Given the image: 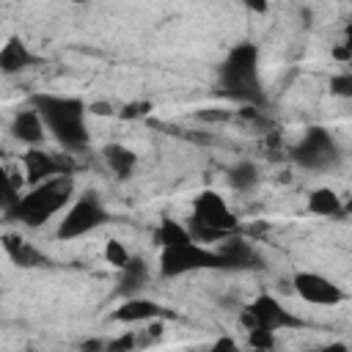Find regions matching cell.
Here are the masks:
<instances>
[{
  "instance_id": "6da1fadb",
  "label": "cell",
  "mask_w": 352,
  "mask_h": 352,
  "mask_svg": "<svg viewBox=\"0 0 352 352\" xmlns=\"http://www.w3.org/2000/svg\"><path fill=\"white\" fill-rule=\"evenodd\" d=\"M30 107L41 116L44 129L58 140V146L69 154L88 148V104L80 96L60 94H33Z\"/></svg>"
},
{
  "instance_id": "7a4b0ae2",
  "label": "cell",
  "mask_w": 352,
  "mask_h": 352,
  "mask_svg": "<svg viewBox=\"0 0 352 352\" xmlns=\"http://www.w3.org/2000/svg\"><path fill=\"white\" fill-rule=\"evenodd\" d=\"M217 91L245 107H264L267 94L261 85V72H258V47L253 41H239L234 44L223 63L217 66Z\"/></svg>"
},
{
  "instance_id": "3957f363",
  "label": "cell",
  "mask_w": 352,
  "mask_h": 352,
  "mask_svg": "<svg viewBox=\"0 0 352 352\" xmlns=\"http://www.w3.org/2000/svg\"><path fill=\"white\" fill-rule=\"evenodd\" d=\"M74 201V176H55L41 184H33L19 195L16 206L6 214L11 223H22L28 228H38L47 220L63 214V209Z\"/></svg>"
},
{
  "instance_id": "277c9868",
  "label": "cell",
  "mask_w": 352,
  "mask_h": 352,
  "mask_svg": "<svg viewBox=\"0 0 352 352\" xmlns=\"http://www.w3.org/2000/svg\"><path fill=\"white\" fill-rule=\"evenodd\" d=\"M239 220L231 212V206L226 204V198L214 190H204L195 195L192 201V214L187 223V231L192 236V242L206 245V242H223L226 236L236 234Z\"/></svg>"
},
{
  "instance_id": "5b68a950",
  "label": "cell",
  "mask_w": 352,
  "mask_h": 352,
  "mask_svg": "<svg viewBox=\"0 0 352 352\" xmlns=\"http://www.w3.org/2000/svg\"><path fill=\"white\" fill-rule=\"evenodd\" d=\"M110 220H113V217H110L104 201L99 198V192L85 190V192L74 195V201L63 209V214H60V220H58L55 236L63 239V242L80 239V236H85V234H91V231L107 226Z\"/></svg>"
},
{
  "instance_id": "8992f818",
  "label": "cell",
  "mask_w": 352,
  "mask_h": 352,
  "mask_svg": "<svg viewBox=\"0 0 352 352\" xmlns=\"http://www.w3.org/2000/svg\"><path fill=\"white\" fill-rule=\"evenodd\" d=\"M201 270H220V258H217L214 248H206V245H198L190 239L184 245L160 250V275L162 278H182V275L201 272Z\"/></svg>"
},
{
  "instance_id": "52a82bcc",
  "label": "cell",
  "mask_w": 352,
  "mask_h": 352,
  "mask_svg": "<svg viewBox=\"0 0 352 352\" xmlns=\"http://www.w3.org/2000/svg\"><path fill=\"white\" fill-rule=\"evenodd\" d=\"M292 160L305 170H330L338 165L341 148L324 126H308L305 135L292 146Z\"/></svg>"
},
{
  "instance_id": "ba28073f",
  "label": "cell",
  "mask_w": 352,
  "mask_h": 352,
  "mask_svg": "<svg viewBox=\"0 0 352 352\" xmlns=\"http://www.w3.org/2000/svg\"><path fill=\"white\" fill-rule=\"evenodd\" d=\"M242 324L245 327H264V330H297L302 327V319L294 316L289 308H283V302L272 294H258L256 300H250L242 311Z\"/></svg>"
},
{
  "instance_id": "9c48e42d",
  "label": "cell",
  "mask_w": 352,
  "mask_h": 352,
  "mask_svg": "<svg viewBox=\"0 0 352 352\" xmlns=\"http://www.w3.org/2000/svg\"><path fill=\"white\" fill-rule=\"evenodd\" d=\"M22 170H25V182L33 187L55 176H74V160L72 154H52L44 148H30L22 154Z\"/></svg>"
},
{
  "instance_id": "30bf717a",
  "label": "cell",
  "mask_w": 352,
  "mask_h": 352,
  "mask_svg": "<svg viewBox=\"0 0 352 352\" xmlns=\"http://www.w3.org/2000/svg\"><path fill=\"white\" fill-rule=\"evenodd\" d=\"M292 289L297 292V297L302 302H311V305H338L341 300H346L344 289L336 280H330L327 275H319V272H308V270L294 272Z\"/></svg>"
},
{
  "instance_id": "8fae6325",
  "label": "cell",
  "mask_w": 352,
  "mask_h": 352,
  "mask_svg": "<svg viewBox=\"0 0 352 352\" xmlns=\"http://www.w3.org/2000/svg\"><path fill=\"white\" fill-rule=\"evenodd\" d=\"M217 258H220V270H242V272H253V270H264V256L242 236L231 234L226 236L217 248H214Z\"/></svg>"
},
{
  "instance_id": "7c38bea8",
  "label": "cell",
  "mask_w": 352,
  "mask_h": 352,
  "mask_svg": "<svg viewBox=\"0 0 352 352\" xmlns=\"http://www.w3.org/2000/svg\"><path fill=\"white\" fill-rule=\"evenodd\" d=\"M165 316H170V314L160 302L146 300V297H126L113 311V322H121V324H148V322H157Z\"/></svg>"
},
{
  "instance_id": "4fadbf2b",
  "label": "cell",
  "mask_w": 352,
  "mask_h": 352,
  "mask_svg": "<svg viewBox=\"0 0 352 352\" xmlns=\"http://www.w3.org/2000/svg\"><path fill=\"white\" fill-rule=\"evenodd\" d=\"M0 242H3V250L11 258V264H16L22 270H36V267L50 264V258L33 242H28L22 234H3Z\"/></svg>"
},
{
  "instance_id": "5bb4252c",
  "label": "cell",
  "mask_w": 352,
  "mask_h": 352,
  "mask_svg": "<svg viewBox=\"0 0 352 352\" xmlns=\"http://www.w3.org/2000/svg\"><path fill=\"white\" fill-rule=\"evenodd\" d=\"M36 63H38V58L19 36H8L6 44L0 47V74H19Z\"/></svg>"
},
{
  "instance_id": "9a60e30c",
  "label": "cell",
  "mask_w": 352,
  "mask_h": 352,
  "mask_svg": "<svg viewBox=\"0 0 352 352\" xmlns=\"http://www.w3.org/2000/svg\"><path fill=\"white\" fill-rule=\"evenodd\" d=\"M11 135L30 146V148H38L44 143V124H41V116L33 110V107H25V110H16V116L11 118Z\"/></svg>"
},
{
  "instance_id": "2e32d148",
  "label": "cell",
  "mask_w": 352,
  "mask_h": 352,
  "mask_svg": "<svg viewBox=\"0 0 352 352\" xmlns=\"http://www.w3.org/2000/svg\"><path fill=\"white\" fill-rule=\"evenodd\" d=\"M118 294L126 300V297H138V292L146 289L148 283V275H151V267L143 256H129V261L118 270Z\"/></svg>"
},
{
  "instance_id": "e0dca14e",
  "label": "cell",
  "mask_w": 352,
  "mask_h": 352,
  "mask_svg": "<svg viewBox=\"0 0 352 352\" xmlns=\"http://www.w3.org/2000/svg\"><path fill=\"white\" fill-rule=\"evenodd\" d=\"M102 157H104L107 168L116 173V179H121V182L129 179L135 173V168H138V154L124 143H107L102 148Z\"/></svg>"
},
{
  "instance_id": "ac0fdd59",
  "label": "cell",
  "mask_w": 352,
  "mask_h": 352,
  "mask_svg": "<svg viewBox=\"0 0 352 352\" xmlns=\"http://www.w3.org/2000/svg\"><path fill=\"white\" fill-rule=\"evenodd\" d=\"M308 212L316 214V217H330V220H336V217L344 214V201H341V195H338L336 190H330V187H316V190L308 195Z\"/></svg>"
},
{
  "instance_id": "d6986e66",
  "label": "cell",
  "mask_w": 352,
  "mask_h": 352,
  "mask_svg": "<svg viewBox=\"0 0 352 352\" xmlns=\"http://www.w3.org/2000/svg\"><path fill=\"white\" fill-rule=\"evenodd\" d=\"M258 182H261L258 168H256V162H250V160H239L236 165L228 168V184H231L236 192H250Z\"/></svg>"
},
{
  "instance_id": "ffe728a7",
  "label": "cell",
  "mask_w": 352,
  "mask_h": 352,
  "mask_svg": "<svg viewBox=\"0 0 352 352\" xmlns=\"http://www.w3.org/2000/svg\"><path fill=\"white\" fill-rule=\"evenodd\" d=\"M154 239H157L160 248H173V245L190 242L192 236H190V231H187L184 223H179L173 217H162L160 226H157V231H154Z\"/></svg>"
},
{
  "instance_id": "44dd1931",
  "label": "cell",
  "mask_w": 352,
  "mask_h": 352,
  "mask_svg": "<svg viewBox=\"0 0 352 352\" xmlns=\"http://www.w3.org/2000/svg\"><path fill=\"white\" fill-rule=\"evenodd\" d=\"M25 179L22 176H16V173H11L8 168H3L0 165V212L3 214H8L14 206H16V201H19V184H22Z\"/></svg>"
},
{
  "instance_id": "7402d4cb",
  "label": "cell",
  "mask_w": 352,
  "mask_h": 352,
  "mask_svg": "<svg viewBox=\"0 0 352 352\" xmlns=\"http://www.w3.org/2000/svg\"><path fill=\"white\" fill-rule=\"evenodd\" d=\"M275 336L272 330H264V327H248V346L253 352H272L275 349Z\"/></svg>"
},
{
  "instance_id": "603a6c76",
  "label": "cell",
  "mask_w": 352,
  "mask_h": 352,
  "mask_svg": "<svg viewBox=\"0 0 352 352\" xmlns=\"http://www.w3.org/2000/svg\"><path fill=\"white\" fill-rule=\"evenodd\" d=\"M138 344H140V341H138V333H135V330H126V333H121V336L104 341V352H135Z\"/></svg>"
},
{
  "instance_id": "cb8c5ba5",
  "label": "cell",
  "mask_w": 352,
  "mask_h": 352,
  "mask_svg": "<svg viewBox=\"0 0 352 352\" xmlns=\"http://www.w3.org/2000/svg\"><path fill=\"white\" fill-rule=\"evenodd\" d=\"M104 258H107V264H110V267L121 270V267L129 261V250L124 248V242H118V239H110V242L104 245Z\"/></svg>"
},
{
  "instance_id": "d4e9b609",
  "label": "cell",
  "mask_w": 352,
  "mask_h": 352,
  "mask_svg": "<svg viewBox=\"0 0 352 352\" xmlns=\"http://www.w3.org/2000/svg\"><path fill=\"white\" fill-rule=\"evenodd\" d=\"M330 91L336 96H352V74H336L330 80Z\"/></svg>"
},
{
  "instance_id": "484cf974",
  "label": "cell",
  "mask_w": 352,
  "mask_h": 352,
  "mask_svg": "<svg viewBox=\"0 0 352 352\" xmlns=\"http://www.w3.org/2000/svg\"><path fill=\"white\" fill-rule=\"evenodd\" d=\"M206 352H242V346L236 344V338H231V336H220V338L212 341V346H209Z\"/></svg>"
},
{
  "instance_id": "4316f807",
  "label": "cell",
  "mask_w": 352,
  "mask_h": 352,
  "mask_svg": "<svg viewBox=\"0 0 352 352\" xmlns=\"http://www.w3.org/2000/svg\"><path fill=\"white\" fill-rule=\"evenodd\" d=\"M148 102H132V104H126L124 110H121V118H138V116H146L148 113Z\"/></svg>"
},
{
  "instance_id": "83f0119b",
  "label": "cell",
  "mask_w": 352,
  "mask_h": 352,
  "mask_svg": "<svg viewBox=\"0 0 352 352\" xmlns=\"http://www.w3.org/2000/svg\"><path fill=\"white\" fill-rule=\"evenodd\" d=\"M308 352H349V346L344 341H333V344H324V346H316V349H308Z\"/></svg>"
},
{
  "instance_id": "f1b7e54d",
  "label": "cell",
  "mask_w": 352,
  "mask_h": 352,
  "mask_svg": "<svg viewBox=\"0 0 352 352\" xmlns=\"http://www.w3.org/2000/svg\"><path fill=\"white\" fill-rule=\"evenodd\" d=\"M333 58H338V60H349V58H352V50H349V44H344V47H336V50H333Z\"/></svg>"
},
{
  "instance_id": "f546056e",
  "label": "cell",
  "mask_w": 352,
  "mask_h": 352,
  "mask_svg": "<svg viewBox=\"0 0 352 352\" xmlns=\"http://www.w3.org/2000/svg\"><path fill=\"white\" fill-rule=\"evenodd\" d=\"M88 113H96V116H113V107H110V104H91Z\"/></svg>"
}]
</instances>
